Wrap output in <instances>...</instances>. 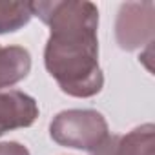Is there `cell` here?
Listing matches in <instances>:
<instances>
[{
  "label": "cell",
  "instance_id": "8992f818",
  "mask_svg": "<svg viewBox=\"0 0 155 155\" xmlns=\"http://www.w3.org/2000/svg\"><path fill=\"white\" fill-rule=\"evenodd\" d=\"M31 71V55L22 46L0 48V90L24 81Z\"/></svg>",
  "mask_w": 155,
  "mask_h": 155
},
{
  "label": "cell",
  "instance_id": "5b68a950",
  "mask_svg": "<svg viewBox=\"0 0 155 155\" xmlns=\"http://www.w3.org/2000/svg\"><path fill=\"white\" fill-rule=\"evenodd\" d=\"M91 155H155V126H137L126 135H108Z\"/></svg>",
  "mask_w": 155,
  "mask_h": 155
},
{
  "label": "cell",
  "instance_id": "52a82bcc",
  "mask_svg": "<svg viewBox=\"0 0 155 155\" xmlns=\"http://www.w3.org/2000/svg\"><path fill=\"white\" fill-rule=\"evenodd\" d=\"M33 13L29 2L0 0V35L15 33L29 24Z\"/></svg>",
  "mask_w": 155,
  "mask_h": 155
},
{
  "label": "cell",
  "instance_id": "7a4b0ae2",
  "mask_svg": "<svg viewBox=\"0 0 155 155\" xmlns=\"http://www.w3.org/2000/svg\"><path fill=\"white\" fill-rule=\"evenodd\" d=\"M51 139L66 148L97 150L110 135L104 115L97 110H64L49 124Z\"/></svg>",
  "mask_w": 155,
  "mask_h": 155
},
{
  "label": "cell",
  "instance_id": "277c9868",
  "mask_svg": "<svg viewBox=\"0 0 155 155\" xmlns=\"http://www.w3.org/2000/svg\"><path fill=\"white\" fill-rule=\"evenodd\" d=\"M37 119L38 104L31 95L20 90L0 91V137L18 128H29Z\"/></svg>",
  "mask_w": 155,
  "mask_h": 155
},
{
  "label": "cell",
  "instance_id": "3957f363",
  "mask_svg": "<svg viewBox=\"0 0 155 155\" xmlns=\"http://www.w3.org/2000/svg\"><path fill=\"white\" fill-rule=\"evenodd\" d=\"M155 35V4L151 0L144 2H126L119 8L115 20V38L120 49L135 51L153 44Z\"/></svg>",
  "mask_w": 155,
  "mask_h": 155
},
{
  "label": "cell",
  "instance_id": "6da1fadb",
  "mask_svg": "<svg viewBox=\"0 0 155 155\" xmlns=\"http://www.w3.org/2000/svg\"><path fill=\"white\" fill-rule=\"evenodd\" d=\"M31 13L49 26L44 66L58 88L77 99L101 93L104 75L99 66V9L88 0H38Z\"/></svg>",
  "mask_w": 155,
  "mask_h": 155
},
{
  "label": "cell",
  "instance_id": "ba28073f",
  "mask_svg": "<svg viewBox=\"0 0 155 155\" xmlns=\"http://www.w3.org/2000/svg\"><path fill=\"white\" fill-rule=\"evenodd\" d=\"M0 155H31V153L24 144L9 140V142H0Z\"/></svg>",
  "mask_w": 155,
  "mask_h": 155
}]
</instances>
